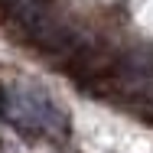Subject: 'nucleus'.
Wrapping results in <instances>:
<instances>
[{
	"mask_svg": "<svg viewBox=\"0 0 153 153\" xmlns=\"http://www.w3.org/2000/svg\"><path fill=\"white\" fill-rule=\"evenodd\" d=\"M7 121L13 124L16 130L30 134V137H52V134H65L68 130V117L65 111L56 108L49 98L36 88H20V91L10 94V104H7Z\"/></svg>",
	"mask_w": 153,
	"mask_h": 153,
	"instance_id": "nucleus-1",
	"label": "nucleus"
},
{
	"mask_svg": "<svg viewBox=\"0 0 153 153\" xmlns=\"http://www.w3.org/2000/svg\"><path fill=\"white\" fill-rule=\"evenodd\" d=\"M7 104H10V91L0 85V114H7Z\"/></svg>",
	"mask_w": 153,
	"mask_h": 153,
	"instance_id": "nucleus-2",
	"label": "nucleus"
}]
</instances>
